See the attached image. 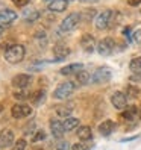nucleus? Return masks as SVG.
<instances>
[{
	"mask_svg": "<svg viewBox=\"0 0 141 150\" xmlns=\"http://www.w3.org/2000/svg\"><path fill=\"white\" fill-rule=\"evenodd\" d=\"M26 56V49L21 44H14L5 52V59L9 64H18Z\"/></svg>",
	"mask_w": 141,
	"mask_h": 150,
	"instance_id": "1",
	"label": "nucleus"
},
{
	"mask_svg": "<svg viewBox=\"0 0 141 150\" xmlns=\"http://www.w3.org/2000/svg\"><path fill=\"white\" fill-rule=\"evenodd\" d=\"M76 90V83L72 82V81H67V82H62L56 86V90L53 91V97L58 100H65L72 96Z\"/></svg>",
	"mask_w": 141,
	"mask_h": 150,
	"instance_id": "2",
	"label": "nucleus"
},
{
	"mask_svg": "<svg viewBox=\"0 0 141 150\" xmlns=\"http://www.w3.org/2000/svg\"><path fill=\"white\" fill-rule=\"evenodd\" d=\"M81 20H82V14H79V12L68 14L65 18L61 21L59 30H61V32H70V30H73V29H76L77 26H79Z\"/></svg>",
	"mask_w": 141,
	"mask_h": 150,
	"instance_id": "3",
	"label": "nucleus"
},
{
	"mask_svg": "<svg viewBox=\"0 0 141 150\" xmlns=\"http://www.w3.org/2000/svg\"><path fill=\"white\" fill-rule=\"evenodd\" d=\"M112 21H114V11H111V9H106V11L100 12L97 17H96V20H94L96 28H97L99 30L108 29Z\"/></svg>",
	"mask_w": 141,
	"mask_h": 150,
	"instance_id": "4",
	"label": "nucleus"
},
{
	"mask_svg": "<svg viewBox=\"0 0 141 150\" xmlns=\"http://www.w3.org/2000/svg\"><path fill=\"white\" fill-rule=\"evenodd\" d=\"M115 50V41L111 37H106L97 42V52L102 56H109L111 53H114Z\"/></svg>",
	"mask_w": 141,
	"mask_h": 150,
	"instance_id": "5",
	"label": "nucleus"
},
{
	"mask_svg": "<svg viewBox=\"0 0 141 150\" xmlns=\"http://www.w3.org/2000/svg\"><path fill=\"white\" fill-rule=\"evenodd\" d=\"M111 71H109V68L108 67H99V68H96V71L93 73L91 76V82L93 83H106L111 81Z\"/></svg>",
	"mask_w": 141,
	"mask_h": 150,
	"instance_id": "6",
	"label": "nucleus"
},
{
	"mask_svg": "<svg viewBox=\"0 0 141 150\" xmlns=\"http://www.w3.org/2000/svg\"><path fill=\"white\" fill-rule=\"evenodd\" d=\"M32 83V76L26 74V73H20L12 77V86L17 90H26L29 85Z\"/></svg>",
	"mask_w": 141,
	"mask_h": 150,
	"instance_id": "7",
	"label": "nucleus"
},
{
	"mask_svg": "<svg viewBox=\"0 0 141 150\" xmlns=\"http://www.w3.org/2000/svg\"><path fill=\"white\" fill-rule=\"evenodd\" d=\"M15 143V135L11 129H3L0 130V149H8L12 147Z\"/></svg>",
	"mask_w": 141,
	"mask_h": 150,
	"instance_id": "8",
	"label": "nucleus"
},
{
	"mask_svg": "<svg viewBox=\"0 0 141 150\" xmlns=\"http://www.w3.org/2000/svg\"><path fill=\"white\" fill-rule=\"evenodd\" d=\"M11 114L14 118H26L29 117L32 114V108L29 106V105H23V103H17L12 106L11 109Z\"/></svg>",
	"mask_w": 141,
	"mask_h": 150,
	"instance_id": "9",
	"label": "nucleus"
},
{
	"mask_svg": "<svg viewBox=\"0 0 141 150\" xmlns=\"http://www.w3.org/2000/svg\"><path fill=\"white\" fill-rule=\"evenodd\" d=\"M111 103H112V106L115 108V109L123 111V109L128 106V96L125 93H121V91L114 93L111 96Z\"/></svg>",
	"mask_w": 141,
	"mask_h": 150,
	"instance_id": "10",
	"label": "nucleus"
},
{
	"mask_svg": "<svg viewBox=\"0 0 141 150\" xmlns=\"http://www.w3.org/2000/svg\"><path fill=\"white\" fill-rule=\"evenodd\" d=\"M17 20V12L12 9H0V26H9Z\"/></svg>",
	"mask_w": 141,
	"mask_h": 150,
	"instance_id": "11",
	"label": "nucleus"
},
{
	"mask_svg": "<svg viewBox=\"0 0 141 150\" xmlns=\"http://www.w3.org/2000/svg\"><path fill=\"white\" fill-rule=\"evenodd\" d=\"M50 132H52V135H53L55 138L61 139L64 137L65 134V130H64V123L58 120V118H52L50 120Z\"/></svg>",
	"mask_w": 141,
	"mask_h": 150,
	"instance_id": "12",
	"label": "nucleus"
},
{
	"mask_svg": "<svg viewBox=\"0 0 141 150\" xmlns=\"http://www.w3.org/2000/svg\"><path fill=\"white\" fill-rule=\"evenodd\" d=\"M96 46H97V44H96V38L93 37L91 33L82 35V38H81V47L86 52V53H91Z\"/></svg>",
	"mask_w": 141,
	"mask_h": 150,
	"instance_id": "13",
	"label": "nucleus"
},
{
	"mask_svg": "<svg viewBox=\"0 0 141 150\" xmlns=\"http://www.w3.org/2000/svg\"><path fill=\"white\" fill-rule=\"evenodd\" d=\"M70 53H72V50L70 47L64 46V44H56L53 47V55H55V61H64Z\"/></svg>",
	"mask_w": 141,
	"mask_h": 150,
	"instance_id": "14",
	"label": "nucleus"
},
{
	"mask_svg": "<svg viewBox=\"0 0 141 150\" xmlns=\"http://www.w3.org/2000/svg\"><path fill=\"white\" fill-rule=\"evenodd\" d=\"M82 68H84L82 64L74 62V64H68V65L62 67V68L59 70V73L64 74V76H72V74H77L79 71H82Z\"/></svg>",
	"mask_w": 141,
	"mask_h": 150,
	"instance_id": "15",
	"label": "nucleus"
},
{
	"mask_svg": "<svg viewBox=\"0 0 141 150\" xmlns=\"http://www.w3.org/2000/svg\"><path fill=\"white\" fill-rule=\"evenodd\" d=\"M138 115V108L134 106V105H129V106H126L125 109H123L121 112V117L123 120H126V121H134Z\"/></svg>",
	"mask_w": 141,
	"mask_h": 150,
	"instance_id": "16",
	"label": "nucleus"
},
{
	"mask_svg": "<svg viewBox=\"0 0 141 150\" xmlns=\"http://www.w3.org/2000/svg\"><path fill=\"white\" fill-rule=\"evenodd\" d=\"M68 6L67 0H52L49 3V11L52 12H64Z\"/></svg>",
	"mask_w": 141,
	"mask_h": 150,
	"instance_id": "17",
	"label": "nucleus"
},
{
	"mask_svg": "<svg viewBox=\"0 0 141 150\" xmlns=\"http://www.w3.org/2000/svg\"><path fill=\"white\" fill-rule=\"evenodd\" d=\"M114 129H115V123L111 121V120H105L103 123H100V126H99V132L103 135V137H108L111 135Z\"/></svg>",
	"mask_w": 141,
	"mask_h": 150,
	"instance_id": "18",
	"label": "nucleus"
},
{
	"mask_svg": "<svg viewBox=\"0 0 141 150\" xmlns=\"http://www.w3.org/2000/svg\"><path fill=\"white\" fill-rule=\"evenodd\" d=\"M76 134H77V138L81 141H90L93 138V132H91L90 126H79Z\"/></svg>",
	"mask_w": 141,
	"mask_h": 150,
	"instance_id": "19",
	"label": "nucleus"
},
{
	"mask_svg": "<svg viewBox=\"0 0 141 150\" xmlns=\"http://www.w3.org/2000/svg\"><path fill=\"white\" fill-rule=\"evenodd\" d=\"M62 123H64V130H65V132H72V130L77 129L79 125H81L79 118H76V117H68V118H65Z\"/></svg>",
	"mask_w": 141,
	"mask_h": 150,
	"instance_id": "20",
	"label": "nucleus"
},
{
	"mask_svg": "<svg viewBox=\"0 0 141 150\" xmlns=\"http://www.w3.org/2000/svg\"><path fill=\"white\" fill-rule=\"evenodd\" d=\"M44 100H46V91L44 90H37L30 96V102H32V105H35V106H40Z\"/></svg>",
	"mask_w": 141,
	"mask_h": 150,
	"instance_id": "21",
	"label": "nucleus"
},
{
	"mask_svg": "<svg viewBox=\"0 0 141 150\" xmlns=\"http://www.w3.org/2000/svg\"><path fill=\"white\" fill-rule=\"evenodd\" d=\"M72 111H73V105H59L56 108V115L58 117H62V118H68L72 115Z\"/></svg>",
	"mask_w": 141,
	"mask_h": 150,
	"instance_id": "22",
	"label": "nucleus"
},
{
	"mask_svg": "<svg viewBox=\"0 0 141 150\" xmlns=\"http://www.w3.org/2000/svg\"><path fill=\"white\" fill-rule=\"evenodd\" d=\"M76 82H77V85H81V86L88 85L91 82V74L88 71H85V70H82V71H79L76 74Z\"/></svg>",
	"mask_w": 141,
	"mask_h": 150,
	"instance_id": "23",
	"label": "nucleus"
},
{
	"mask_svg": "<svg viewBox=\"0 0 141 150\" xmlns=\"http://www.w3.org/2000/svg\"><path fill=\"white\" fill-rule=\"evenodd\" d=\"M23 18L28 21V23H33L40 18V12L37 9H26L23 12Z\"/></svg>",
	"mask_w": 141,
	"mask_h": 150,
	"instance_id": "24",
	"label": "nucleus"
},
{
	"mask_svg": "<svg viewBox=\"0 0 141 150\" xmlns=\"http://www.w3.org/2000/svg\"><path fill=\"white\" fill-rule=\"evenodd\" d=\"M129 68L134 74H141V56L132 59L130 64H129Z\"/></svg>",
	"mask_w": 141,
	"mask_h": 150,
	"instance_id": "25",
	"label": "nucleus"
},
{
	"mask_svg": "<svg viewBox=\"0 0 141 150\" xmlns=\"http://www.w3.org/2000/svg\"><path fill=\"white\" fill-rule=\"evenodd\" d=\"M30 93L28 91V90H17L15 93H14V97L17 100H28V99H30Z\"/></svg>",
	"mask_w": 141,
	"mask_h": 150,
	"instance_id": "26",
	"label": "nucleus"
},
{
	"mask_svg": "<svg viewBox=\"0 0 141 150\" xmlns=\"http://www.w3.org/2000/svg\"><path fill=\"white\" fill-rule=\"evenodd\" d=\"M140 88L138 86H135V85H128V88H126V96H129V97H132V99H137V97L140 96Z\"/></svg>",
	"mask_w": 141,
	"mask_h": 150,
	"instance_id": "27",
	"label": "nucleus"
},
{
	"mask_svg": "<svg viewBox=\"0 0 141 150\" xmlns=\"http://www.w3.org/2000/svg\"><path fill=\"white\" fill-rule=\"evenodd\" d=\"M43 139H46V132L38 129L35 134L32 135V143H38V141H43Z\"/></svg>",
	"mask_w": 141,
	"mask_h": 150,
	"instance_id": "28",
	"label": "nucleus"
},
{
	"mask_svg": "<svg viewBox=\"0 0 141 150\" xmlns=\"http://www.w3.org/2000/svg\"><path fill=\"white\" fill-rule=\"evenodd\" d=\"M26 146H28L26 139H24V138H20V139H17L15 143H14L12 150H26Z\"/></svg>",
	"mask_w": 141,
	"mask_h": 150,
	"instance_id": "29",
	"label": "nucleus"
},
{
	"mask_svg": "<svg viewBox=\"0 0 141 150\" xmlns=\"http://www.w3.org/2000/svg\"><path fill=\"white\" fill-rule=\"evenodd\" d=\"M55 150H72V147H70V144L67 143V141L61 139L55 144Z\"/></svg>",
	"mask_w": 141,
	"mask_h": 150,
	"instance_id": "30",
	"label": "nucleus"
},
{
	"mask_svg": "<svg viewBox=\"0 0 141 150\" xmlns=\"http://www.w3.org/2000/svg\"><path fill=\"white\" fill-rule=\"evenodd\" d=\"M30 0H12V3L17 6V8H24L26 5H29Z\"/></svg>",
	"mask_w": 141,
	"mask_h": 150,
	"instance_id": "31",
	"label": "nucleus"
},
{
	"mask_svg": "<svg viewBox=\"0 0 141 150\" xmlns=\"http://www.w3.org/2000/svg\"><path fill=\"white\" fill-rule=\"evenodd\" d=\"M72 150H90V147H88L85 143H77L72 147Z\"/></svg>",
	"mask_w": 141,
	"mask_h": 150,
	"instance_id": "32",
	"label": "nucleus"
},
{
	"mask_svg": "<svg viewBox=\"0 0 141 150\" xmlns=\"http://www.w3.org/2000/svg\"><path fill=\"white\" fill-rule=\"evenodd\" d=\"M134 41H135L137 44H141V29L134 32Z\"/></svg>",
	"mask_w": 141,
	"mask_h": 150,
	"instance_id": "33",
	"label": "nucleus"
},
{
	"mask_svg": "<svg viewBox=\"0 0 141 150\" xmlns=\"http://www.w3.org/2000/svg\"><path fill=\"white\" fill-rule=\"evenodd\" d=\"M130 32H132V30H130V28H125V30H123V35H125V37H128V38H129V41L132 40Z\"/></svg>",
	"mask_w": 141,
	"mask_h": 150,
	"instance_id": "34",
	"label": "nucleus"
},
{
	"mask_svg": "<svg viewBox=\"0 0 141 150\" xmlns=\"http://www.w3.org/2000/svg\"><path fill=\"white\" fill-rule=\"evenodd\" d=\"M128 3L130 6H138V5H141V0H128Z\"/></svg>",
	"mask_w": 141,
	"mask_h": 150,
	"instance_id": "35",
	"label": "nucleus"
},
{
	"mask_svg": "<svg viewBox=\"0 0 141 150\" xmlns=\"http://www.w3.org/2000/svg\"><path fill=\"white\" fill-rule=\"evenodd\" d=\"M86 15H88V18H86V20H93V17L96 15V11H94V9H90V11L86 12Z\"/></svg>",
	"mask_w": 141,
	"mask_h": 150,
	"instance_id": "36",
	"label": "nucleus"
},
{
	"mask_svg": "<svg viewBox=\"0 0 141 150\" xmlns=\"http://www.w3.org/2000/svg\"><path fill=\"white\" fill-rule=\"evenodd\" d=\"M82 3H94V2H99V0H79Z\"/></svg>",
	"mask_w": 141,
	"mask_h": 150,
	"instance_id": "37",
	"label": "nucleus"
},
{
	"mask_svg": "<svg viewBox=\"0 0 141 150\" xmlns=\"http://www.w3.org/2000/svg\"><path fill=\"white\" fill-rule=\"evenodd\" d=\"M3 33H5V29H3V26H0V40L3 38Z\"/></svg>",
	"mask_w": 141,
	"mask_h": 150,
	"instance_id": "38",
	"label": "nucleus"
},
{
	"mask_svg": "<svg viewBox=\"0 0 141 150\" xmlns=\"http://www.w3.org/2000/svg\"><path fill=\"white\" fill-rule=\"evenodd\" d=\"M2 112H3V105L0 103V114H2Z\"/></svg>",
	"mask_w": 141,
	"mask_h": 150,
	"instance_id": "39",
	"label": "nucleus"
},
{
	"mask_svg": "<svg viewBox=\"0 0 141 150\" xmlns=\"http://www.w3.org/2000/svg\"><path fill=\"white\" fill-rule=\"evenodd\" d=\"M33 150H44V149H41V147H37V149H33Z\"/></svg>",
	"mask_w": 141,
	"mask_h": 150,
	"instance_id": "40",
	"label": "nucleus"
},
{
	"mask_svg": "<svg viewBox=\"0 0 141 150\" xmlns=\"http://www.w3.org/2000/svg\"><path fill=\"white\" fill-rule=\"evenodd\" d=\"M140 117H141V105H140Z\"/></svg>",
	"mask_w": 141,
	"mask_h": 150,
	"instance_id": "41",
	"label": "nucleus"
},
{
	"mask_svg": "<svg viewBox=\"0 0 141 150\" xmlns=\"http://www.w3.org/2000/svg\"><path fill=\"white\" fill-rule=\"evenodd\" d=\"M67 2H72V0H67Z\"/></svg>",
	"mask_w": 141,
	"mask_h": 150,
	"instance_id": "42",
	"label": "nucleus"
},
{
	"mask_svg": "<svg viewBox=\"0 0 141 150\" xmlns=\"http://www.w3.org/2000/svg\"><path fill=\"white\" fill-rule=\"evenodd\" d=\"M46 2H49V0H46ZM50 2H52V0H50Z\"/></svg>",
	"mask_w": 141,
	"mask_h": 150,
	"instance_id": "43",
	"label": "nucleus"
}]
</instances>
